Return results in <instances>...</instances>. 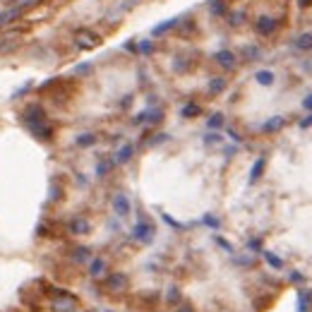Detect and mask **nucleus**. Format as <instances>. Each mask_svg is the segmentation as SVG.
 Masks as SVG:
<instances>
[{"mask_svg":"<svg viewBox=\"0 0 312 312\" xmlns=\"http://www.w3.org/2000/svg\"><path fill=\"white\" fill-rule=\"evenodd\" d=\"M20 118H22V125H24V130L32 135L34 140L51 142L55 137V128L51 125V123H48V113H46L43 103H39V101L27 103V106L22 108Z\"/></svg>","mask_w":312,"mask_h":312,"instance_id":"f257e3e1","label":"nucleus"},{"mask_svg":"<svg viewBox=\"0 0 312 312\" xmlns=\"http://www.w3.org/2000/svg\"><path fill=\"white\" fill-rule=\"evenodd\" d=\"M29 10H32V5H29V3L5 5V8L0 10V32H3V29H8V27H12V24H17V22H20Z\"/></svg>","mask_w":312,"mask_h":312,"instance_id":"f03ea898","label":"nucleus"},{"mask_svg":"<svg viewBox=\"0 0 312 312\" xmlns=\"http://www.w3.org/2000/svg\"><path fill=\"white\" fill-rule=\"evenodd\" d=\"M77 298L72 293L63 291V288H53L51 291V307L55 312H77Z\"/></svg>","mask_w":312,"mask_h":312,"instance_id":"7ed1b4c3","label":"nucleus"},{"mask_svg":"<svg viewBox=\"0 0 312 312\" xmlns=\"http://www.w3.org/2000/svg\"><path fill=\"white\" fill-rule=\"evenodd\" d=\"M154 238H156V228H154V224L147 221V219H140V221L132 226V240H137L140 245H151Z\"/></svg>","mask_w":312,"mask_h":312,"instance_id":"20e7f679","label":"nucleus"},{"mask_svg":"<svg viewBox=\"0 0 312 312\" xmlns=\"http://www.w3.org/2000/svg\"><path fill=\"white\" fill-rule=\"evenodd\" d=\"M72 39H75V46L79 51H91V48H96L98 43H101V36L94 29H86V27L77 29Z\"/></svg>","mask_w":312,"mask_h":312,"instance_id":"39448f33","label":"nucleus"},{"mask_svg":"<svg viewBox=\"0 0 312 312\" xmlns=\"http://www.w3.org/2000/svg\"><path fill=\"white\" fill-rule=\"evenodd\" d=\"M163 120V108L159 106H149L140 111L135 118H132V125H159Z\"/></svg>","mask_w":312,"mask_h":312,"instance_id":"423d86ee","label":"nucleus"},{"mask_svg":"<svg viewBox=\"0 0 312 312\" xmlns=\"http://www.w3.org/2000/svg\"><path fill=\"white\" fill-rule=\"evenodd\" d=\"M276 29H279V20H274L269 15H259L257 20H255V34H257V36L269 39V36L276 34Z\"/></svg>","mask_w":312,"mask_h":312,"instance_id":"0eeeda50","label":"nucleus"},{"mask_svg":"<svg viewBox=\"0 0 312 312\" xmlns=\"http://www.w3.org/2000/svg\"><path fill=\"white\" fill-rule=\"evenodd\" d=\"M180 22H183V15H175V17H168V20L159 22L156 27H151V39H161V36H166L168 32L178 29Z\"/></svg>","mask_w":312,"mask_h":312,"instance_id":"6e6552de","label":"nucleus"},{"mask_svg":"<svg viewBox=\"0 0 312 312\" xmlns=\"http://www.w3.org/2000/svg\"><path fill=\"white\" fill-rule=\"evenodd\" d=\"M113 212L118 219H125L132 212V204H130V197L125 192H116L113 194Z\"/></svg>","mask_w":312,"mask_h":312,"instance_id":"1a4fd4ad","label":"nucleus"},{"mask_svg":"<svg viewBox=\"0 0 312 312\" xmlns=\"http://www.w3.org/2000/svg\"><path fill=\"white\" fill-rule=\"evenodd\" d=\"M214 60L219 67H224V70H236L238 65V55L233 51H228V48H221V51H216L214 53Z\"/></svg>","mask_w":312,"mask_h":312,"instance_id":"9d476101","label":"nucleus"},{"mask_svg":"<svg viewBox=\"0 0 312 312\" xmlns=\"http://www.w3.org/2000/svg\"><path fill=\"white\" fill-rule=\"evenodd\" d=\"M67 231L72 236H86V233H91V224H89V219H84V216H72L67 221Z\"/></svg>","mask_w":312,"mask_h":312,"instance_id":"9b49d317","label":"nucleus"},{"mask_svg":"<svg viewBox=\"0 0 312 312\" xmlns=\"http://www.w3.org/2000/svg\"><path fill=\"white\" fill-rule=\"evenodd\" d=\"M106 269H108V264L103 257H91V262L86 264V271H89L91 279H101V276L106 274Z\"/></svg>","mask_w":312,"mask_h":312,"instance_id":"f8f14e48","label":"nucleus"},{"mask_svg":"<svg viewBox=\"0 0 312 312\" xmlns=\"http://www.w3.org/2000/svg\"><path fill=\"white\" fill-rule=\"evenodd\" d=\"M228 86V79L226 77H209V82H206V91H209V96H219V94H224Z\"/></svg>","mask_w":312,"mask_h":312,"instance_id":"ddd939ff","label":"nucleus"},{"mask_svg":"<svg viewBox=\"0 0 312 312\" xmlns=\"http://www.w3.org/2000/svg\"><path fill=\"white\" fill-rule=\"evenodd\" d=\"M206 10H209V15H212L214 20L226 17L228 15V3L226 0H206Z\"/></svg>","mask_w":312,"mask_h":312,"instance_id":"4468645a","label":"nucleus"},{"mask_svg":"<svg viewBox=\"0 0 312 312\" xmlns=\"http://www.w3.org/2000/svg\"><path fill=\"white\" fill-rule=\"evenodd\" d=\"M106 288L108 291H123V288H128V276L120 274V271L111 274V276L106 279Z\"/></svg>","mask_w":312,"mask_h":312,"instance_id":"2eb2a0df","label":"nucleus"},{"mask_svg":"<svg viewBox=\"0 0 312 312\" xmlns=\"http://www.w3.org/2000/svg\"><path fill=\"white\" fill-rule=\"evenodd\" d=\"M283 125H286V118H283V116H271L269 120H264V123H262V132L274 135V132L283 130Z\"/></svg>","mask_w":312,"mask_h":312,"instance_id":"dca6fc26","label":"nucleus"},{"mask_svg":"<svg viewBox=\"0 0 312 312\" xmlns=\"http://www.w3.org/2000/svg\"><path fill=\"white\" fill-rule=\"evenodd\" d=\"M91 257H94V252L89 248H72V252H70V259L75 262V264H89L91 262Z\"/></svg>","mask_w":312,"mask_h":312,"instance_id":"f3484780","label":"nucleus"},{"mask_svg":"<svg viewBox=\"0 0 312 312\" xmlns=\"http://www.w3.org/2000/svg\"><path fill=\"white\" fill-rule=\"evenodd\" d=\"M264 166H267V159L264 156H259V159H255V163H252V168H250V178H248V185H255L262 178V173H264Z\"/></svg>","mask_w":312,"mask_h":312,"instance_id":"a211bd4d","label":"nucleus"},{"mask_svg":"<svg viewBox=\"0 0 312 312\" xmlns=\"http://www.w3.org/2000/svg\"><path fill=\"white\" fill-rule=\"evenodd\" d=\"M132 154H135V147L132 144H123L118 151H116V156H113V161H116V166H123V163L132 161Z\"/></svg>","mask_w":312,"mask_h":312,"instance_id":"6ab92c4d","label":"nucleus"},{"mask_svg":"<svg viewBox=\"0 0 312 312\" xmlns=\"http://www.w3.org/2000/svg\"><path fill=\"white\" fill-rule=\"evenodd\" d=\"M98 142V135L96 132H79L75 137V144L79 147V149H89V147H94Z\"/></svg>","mask_w":312,"mask_h":312,"instance_id":"aec40b11","label":"nucleus"},{"mask_svg":"<svg viewBox=\"0 0 312 312\" xmlns=\"http://www.w3.org/2000/svg\"><path fill=\"white\" fill-rule=\"evenodd\" d=\"M197 116H202V106L197 103V101H187L180 106V118H197Z\"/></svg>","mask_w":312,"mask_h":312,"instance_id":"412c9836","label":"nucleus"},{"mask_svg":"<svg viewBox=\"0 0 312 312\" xmlns=\"http://www.w3.org/2000/svg\"><path fill=\"white\" fill-rule=\"evenodd\" d=\"M240 55H243V58H245V60H252V63H255V60H262V48H259L257 43H248V46H243V51H240Z\"/></svg>","mask_w":312,"mask_h":312,"instance_id":"4be33fe9","label":"nucleus"},{"mask_svg":"<svg viewBox=\"0 0 312 312\" xmlns=\"http://www.w3.org/2000/svg\"><path fill=\"white\" fill-rule=\"evenodd\" d=\"M293 46L298 48V51H302V53H307V51H312V34H298L295 39H293Z\"/></svg>","mask_w":312,"mask_h":312,"instance_id":"5701e85b","label":"nucleus"},{"mask_svg":"<svg viewBox=\"0 0 312 312\" xmlns=\"http://www.w3.org/2000/svg\"><path fill=\"white\" fill-rule=\"evenodd\" d=\"M245 20H248V15H245V10H233L226 15V22L228 27H233V29H238V27H243L245 24Z\"/></svg>","mask_w":312,"mask_h":312,"instance_id":"b1692460","label":"nucleus"},{"mask_svg":"<svg viewBox=\"0 0 312 312\" xmlns=\"http://www.w3.org/2000/svg\"><path fill=\"white\" fill-rule=\"evenodd\" d=\"M255 82L262 86H271L276 82V75H274L271 70H257V72H255Z\"/></svg>","mask_w":312,"mask_h":312,"instance_id":"393cba45","label":"nucleus"},{"mask_svg":"<svg viewBox=\"0 0 312 312\" xmlns=\"http://www.w3.org/2000/svg\"><path fill=\"white\" fill-rule=\"evenodd\" d=\"M221 142H224V135L219 130H206V135H202V144L204 147H216Z\"/></svg>","mask_w":312,"mask_h":312,"instance_id":"a878e982","label":"nucleus"},{"mask_svg":"<svg viewBox=\"0 0 312 312\" xmlns=\"http://www.w3.org/2000/svg\"><path fill=\"white\" fill-rule=\"evenodd\" d=\"M113 166H116L113 156H111V159H98V163H96V175H98V178H106L108 173L113 171Z\"/></svg>","mask_w":312,"mask_h":312,"instance_id":"bb28decb","label":"nucleus"},{"mask_svg":"<svg viewBox=\"0 0 312 312\" xmlns=\"http://www.w3.org/2000/svg\"><path fill=\"white\" fill-rule=\"evenodd\" d=\"M312 310V293L300 291L298 293V312H310Z\"/></svg>","mask_w":312,"mask_h":312,"instance_id":"cd10ccee","label":"nucleus"},{"mask_svg":"<svg viewBox=\"0 0 312 312\" xmlns=\"http://www.w3.org/2000/svg\"><path fill=\"white\" fill-rule=\"evenodd\" d=\"M154 53V39H140L137 41V55H144V58H149Z\"/></svg>","mask_w":312,"mask_h":312,"instance_id":"c85d7f7f","label":"nucleus"},{"mask_svg":"<svg viewBox=\"0 0 312 312\" xmlns=\"http://www.w3.org/2000/svg\"><path fill=\"white\" fill-rule=\"evenodd\" d=\"M262 257L267 259V264H269L271 269H283V259L279 255H274L271 250H262Z\"/></svg>","mask_w":312,"mask_h":312,"instance_id":"c756f323","label":"nucleus"},{"mask_svg":"<svg viewBox=\"0 0 312 312\" xmlns=\"http://www.w3.org/2000/svg\"><path fill=\"white\" fill-rule=\"evenodd\" d=\"M224 125H226L224 113H212V116L206 118V130H221Z\"/></svg>","mask_w":312,"mask_h":312,"instance_id":"7c9ffc66","label":"nucleus"},{"mask_svg":"<svg viewBox=\"0 0 312 312\" xmlns=\"http://www.w3.org/2000/svg\"><path fill=\"white\" fill-rule=\"evenodd\" d=\"M91 72H94V63H91V60H84V63L75 65V70H72L75 77H89Z\"/></svg>","mask_w":312,"mask_h":312,"instance_id":"2f4dec72","label":"nucleus"},{"mask_svg":"<svg viewBox=\"0 0 312 312\" xmlns=\"http://www.w3.org/2000/svg\"><path fill=\"white\" fill-rule=\"evenodd\" d=\"M187 70H190V60H187L185 55H175V58H173V72L180 75V72H187Z\"/></svg>","mask_w":312,"mask_h":312,"instance_id":"473e14b6","label":"nucleus"},{"mask_svg":"<svg viewBox=\"0 0 312 312\" xmlns=\"http://www.w3.org/2000/svg\"><path fill=\"white\" fill-rule=\"evenodd\" d=\"M161 221L163 224H168V226L173 228V231H185V224H180V221H175L171 214H166V212H161Z\"/></svg>","mask_w":312,"mask_h":312,"instance_id":"72a5a7b5","label":"nucleus"},{"mask_svg":"<svg viewBox=\"0 0 312 312\" xmlns=\"http://www.w3.org/2000/svg\"><path fill=\"white\" fill-rule=\"evenodd\" d=\"M202 224L209 226L212 231H219V228H221V219H216L214 214H204V216H202Z\"/></svg>","mask_w":312,"mask_h":312,"instance_id":"f704fd0d","label":"nucleus"},{"mask_svg":"<svg viewBox=\"0 0 312 312\" xmlns=\"http://www.w3.org/2000/svg\"><path fill=\"white\" fill-rule=\"evenodd\" d=\"M166 302H171V305H178V302H180V291H178V286H171V288L166 291Z\"/></svg>","mask_w":312,"mask_h":312,"instance_id":"c9c22d12","label":"nucleus"},{"mask_svg":"<svg viewBox=\"0 0 312 312\" xmlns=\"http://www.w3.org/2000/svg\"><path fill=\"white\" fill-rule=\"evenodd\" d=\"M48 199H51V202H58V199H60V197H63V187H60V185L58 183H53L51 185V190H48Z\"/></svg>","mask_w":312,"mask_h":312,"instance_id":"e433bc0d","label":"nucleus"},{"mask_svg":"<svg viewBox=\"0 0 312 312\" xmlns=\"http://www.w3.org/2000/svg\"><path fill=\"white\" fill-rule=\"evenodd\" d=\"M27 91H32V82H24V84L17 89V91H12V101H17V98H22V94H27Z\"/></svg>","mask_w":312,"mask_h":312,"instance_id":"4c0bfd02","label":"nucleus"},{"mask_svg":"<svg viewBox=\"0 0 312 312\" xmlns=\"http://www.w3.org/2000/svg\"><path fill=\"white\" fill-rule=\"evenodd\" d=\"M245 248H248L250 252H262V240H259V238H250Z\"/></svg>","mask_w":312,"mask_h":312,"instance_id":"58836bf2","label":"nucleus"},{"mask_svg":"<svg viewBox=\"0 0 312 312\" xmlns=\"http://www.w3.org/2000/svg\"><path fill=\"white\" fill-rule=\"evenodd\" d=\"M168 140H171V137H168L166 132H159L154 140H149V147H159V144H163V142H168Z\"/></svg>","mask_w":312,"mask_h":312,"instance_id":"ea45409f","label":"nucleus"},{"mask_svg":"<svg viewBox=\"0 0 312 312\" xmlns=\"http://www.w3.org/2000/svg\"><path fill=\"white\" fill-rule=\"evenodd\" d=\"M214 240H216V245H219V248H224V250H226V252H228V255H231V252H233V245H231V243H228L226 238L216 236V238H214Z\"/></svg>","mask_w":312,"mask_h":312,"instance_id":"a19ab883","label":"nucleus"},{"mask_svg":"<svg viewBox=\"0 0 312 312\" xmlns=\"http://www.w3.org/2000/svg\"><path fill=\"white\" fill-rule=\"evenodd\" d=\"M123 51H128V53H132V55H137V41H135V39L125 41V43H123Z\"/></svg>","mask_w":312,"mask_h":312,"instance_id":"79ce46f5","label":"nucleus"},{"mask_svg":"<svg viewBox=\"0 0 312 312\" xmlns=\"http://www.w3.org/2000/svg\"><path fill=\"white\" fill-rule=\"evenodd\" d=\"M226 135H228V137H231L233 142H236V144H243V135H238L233 128H228V130H226Z\"/></svg>","mask_w":312,"mask_h":312,"instance_id":"37998d69","label":"nucleus"},{"mask_svg":"<svg viewBox=\"0 0 312 312\" xmlns=\"http://www.w3.org/2000/svg\"><path fill=\"white\" fill-rule=\"evenodd\" d=\"M298 128H300V130H307V128H312V113H310V116H307V118H302L300 123H298Z\"/></svg>","mask_w":312,"mask_h":312,"instance_id":"c03bdc74","label":"nucleus"},{"mask_svg":"<svg viewBox=\"0 0 312 312\" xmlns=\"http://www.w3.org/2000/svg\"><path fill=\"white\" fill-rule=\"evenodd\" d=\"M288 279H291L293 283H300V281H305V276H302L300 271H291V276H288Z\"/></svg>","mask_w":312,"mask_h":312,"instance_id":"a18cd8bd","label":"nucleus"},{"mask_svg":"<svg viewBox=\"0 0 312 312\" xmlns=\"http://www.w3.org/2000/svg\"><path fill=\"white\" fill-rule=\"evenodd\" d=\"M302 108H305V111H310V113H312V94H310V96H305V98H302Z\"/></svg>","mask_w":312,"mask_h":312,"instance_id":"49530a36","label":"nucleus"},{"mask_svg":"<svg viewBox=\"0 0 312 312\" xmlns=\"http://www.w3.org/2000/svg\"><path fill=\"white\" fill-rule=\"evenodd\" d=\"M233 154H236V147H224V156H226V159H231Z\"/></svg>","mask_w":312,"mask_h":312,"instance_id":"de8ad7c7","label":"nucleus"},{"mask_svg":"<svg viewBox=\"0 0 312 312\" xmlns=\"http://www.w3.org/2000/svg\"><path fill=\"white\" fill-rule=\"evenodd\" d=\"M130 103H132V94H128V96H125V98H123V101H120V106H123V108H128Z\"/></svg>","mask_w":312,"mask_h":312,"instance_id":"09e8293b","label":"nucleus"},{"mask_svg":"<svg viewBox=\"0 0 312 312\" xmlns=\"http://www.w3.org/2000/svg\"><path fill=\"white\" fill-rule=\"evenodd\" d=\"M236 264H252V257H238Z\"/></svg>","mask_w":312,"mask_h":312,"instance_id":"8fccbe9b","label":"nucleus"},{"mask_svg":"<svg viewBox=\"0 0 312 312\" xmlns=\"http://www.w3.org/2000/svg\"><path fill=\"white\" fill-rule=\"evenodd\" d=\"M300 8H312V0H298Z\"/></svg>","mask_w":312,"mask_h":312,"instance_id":"3c124183","label":"nucleus"},{"mask_svg":"<svg viewBox=\"0 0 312 312\" xmlns=\"http://www.w3.org/2000/svg\"><path fill=\"white\" fill-rule=\"evenodd\" d=\"M178 312H192V307H187V305H180V307H178Z\"/></svg>","mask_w":312,"mask_h":312,"instance_id":"603ef678","label":"nucleus"}]
</instances>
